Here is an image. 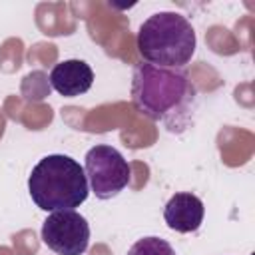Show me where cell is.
I'll return each instance as SVG.
<instances>
[{
	"mask_svg": "<svg viewBox=\"0 0 255 255\" xmlns=\"http://www.w3.org/2000/svg\"><path fill=\"white\" fill-rule=\"evenodd\" d=\"M133 108L163 124L169 131H183L197 108V90L185 68H161L139 62L131 74Z\"/></svg>",
	"mask_w": 255,
	"mask_h": 255,
	"instance_id": "obj_1",
	"label": "cell"
},
{
	"mask_svg": "<svg viewBox=\"0 0 255 255\" xmlns=\"http://www.w3.org/2000/svg\"><path fill=\"white\" fill-rule=\"evenodd\" d=\"M28 193L42 211H64L80 207L90 193L80 161L64 153L44 155L28 177Z\"/></svg>",
	"mask_w": 255,
	"mask_h": 255,
	"instance_id": "obj_2",
	"label": "cell"
},
{
	"mask_svg": "<svg viewBox=\"0 0 255 255\" xmlns=\"http://www.w3.org/2000/svg\"><path fill=\"white\" fill-rule=\"evenodd\" d=\"M137 52L153 66L183 68L195 54L197 38L191 22L179 12H155L137 32Z\"/></svg>",
	"mask_w": 255,
	"mask_h": 255,
	"instance_id": "obj_3",
	"label": "cell"
},
{
	"mask_svg": "<svg viewBox=\"0 0 255 255\" xmlns=\"http://www.w3.org/2000/svg\"><path fill=\"white\" fill-rule=\"evenodd\" d=\"M84 159H86L84 173L88 179V187L90 191H94L98 199L104 201L112 199L128 187L131 169L126 157L116 147L106 143L94 145L88 149Z\"/></svg>",
	"mask_w": 255,
	"mask_h": 255,
	"instance_id": "obj_4",
	"label": "cell"
},
{
	"mask_svg": "<svg viewBox=\"0 0 255 255\" xmlns=\"http://www.w3.org/2000/svg\"><path fill=\"white\" fill-rule=\"evenodd\" d=\"M42 241L58 255H82L90 243V223L76 209L52 211L42 223Z\"/></svg>",
	"mask_w": 255,
	"mask_h": 255,
	"instance_id": "obj_5",
	"label": "cell"
},
{
	"mask_svg": "<svg viewBox=\"0 0 255 255\" xmlns=\"http://www.w3.org/2000/svg\"><path fill=\"white\" fill-rule=\"evenodd\" d=\"M203 215H205L203 201L191 191H179L171 195L163 207V219L167 227L177 233L197 231L203 223Z\"/></svg>",
	"mask_w": 255,
	"mask_h": 255,
	"instance_id": "obj_6",
	"label": "cell"
},
{
	"mask_svg": "<svg viewBox=\"0 0 255 255\" xmlns=\"http://www.w3.org/2000/svg\"><path fill=\"white\" fill-rule=\"evenodd\" d=\"M94 84V72L84 60H64L50 72V86L64 98L86 94Z\"/></svg>",
	"mask_w": 255,
	"mask_h": 255,
	"instance_id": "obj_7",
	"label": "cell"
},
{
	"mask_svg": "<svg viewBox=\"0 0 255 255\" xmlns=\"http://www.w3.org/2000/svg\"><path fill=\"white\" fill-rule=\"evenodd\" d=\"M128 255H175V251L165 239H159V237L151 235V237L137 239L128 249Z\"/></svg>",
	"mask_w": 255,
	"mask_h": 255,
	"instance_id": "obj_8",
	"label": "cell"
}]
</instances>
